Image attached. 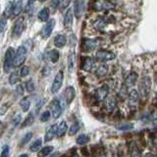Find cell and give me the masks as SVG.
I'll return each instance as SVG.
<instances>
[{
    "instance_id": "1",
    "label": "cell",
    "mask_w": 157,
    "mask_h": 157,
    "mask_svg": "<svg viewBox=\"0 0 157 157\" xmlns=\"http://www.w3.org/2000/svg\"><path fill=\"white\" fill-rule=\"evenodd\" d=\"M91 27L100 33H110L117 31V20L113 15L96 16L90 21Z\"/></svg>"
},
{
    "instance_id": "2",
    "label": "cell",
    "mask_w": 157,
    "mask_h": 157,
    "mask_svg": "<svg viewBox=\"0 0 157 157\" xmlns=\"http://www.w3.org/2000/svg\"><path fill=\"white\" fill-rule=\"evenodd\" d=\"M92 9L96 12H106L115 9V5L109 0H94L92 3Z\"/></svg>"
},
{
    "instance_id": "3",
    "label": "cell",
    "mask_w": 157,
    "mask_h": 157,
    "mask_svg": "<svg viewBox=\"0 0 157 157\" xmlns=\"http://www.w3.org/2000/svg\"><path fill=\"white\" fill-rule=\"evenodd\" d=\"M151 90V78L148 76H144L141 78L139 83V91L141 97L146 98L149 95Z\"/></svg>"
},
{
    "instance_id": "4",
    "label": "cell",
    "mask_w": 157,
    "mask_h": 157,
    "mask_svg": "<svg viewBox=\"0 0 157 157\" xmlns=\"http://www.w3.org/2000/svg\"><path fill=\"white\" fill-rule=\"evenodd\" d=\"M15 50L10 47L7 49L6 53H5L4 56V61H3V70L5 73H8L11 68L14 66V59H15Z\"/></svg>"
},
{
    "instance_id": "5",
    "label": "cell",
    "mask_w": 157,
    "mask_h": 157,
    "mask_svg": "<svg viewBox=\"0 0 157 157\" xmlns=\"http://www.w3.org/2000/svg\"><path fill=\"white\" fill-rule=\"evenodd\" d=\"M28 56V51H27V48L25 47L24 45L19 46L16 54H15V59H14V66L15 67H20L22 66L24 62L26 61Z\"/></svg>"
},
{
    "instance_id": "6",
    "label": "cell",
    "mask_w": 157,
    "mask_h": 157,
    "mask_svg": "<svg viewBox=\"0 0 157 157\" xmlns=\"http://www.w3.org/2000/svg\"><path fill=\"white\" fill-rule=\"evenodd\" d=\"M101 41L99 39H83V41L82 42V50L86 53L91 52L99 47Z\"/></svg>"
},
{
    "instance_id": "7",
    "label": "cell",
    "mask_w": 157,
    "mask_h": 157,
    "mask_svg": "<svg viewBox=\"0 0 157 157\" xmlns=\"http://www.w3.org/2000/svg\"><path fill=\"white\" fill-rule=\"evenodd\" d=\"M116 54L107 50H98L95 54V59L99 62H108L115 59Z\"/></svg>"
},
{
    "instance_id": "8",
    "label": "cell",
    "mask_w": 157,
    "mask_h": 157,
    "mask_svg": "<svg viewBox=\"0 0 157 157\" xmlns=\"http://www.w3.org/2000/svg\"><path fill=\"white\" fill-rule=\"evenodd\" d=\"M63 80H64V73H63V71H59L56 74V76L54 78L53 82H52V86H51L52 93H56L59 91V90H60L62 86Z\"/></svg>"
},
{
    "instance_id": "9",
    "label": "cell",
    "mask_w": 157,
    "mask_h": 157,
    "mask_svg": "<svg viewBox=\"0 0 157 157\" xmlns=\"http://www.w3.org/2000/svg\"><path fill=\"white\" fill-rule=\"evenodd\" d=\"M108 94H109V86H108L107 85H103L96 90L95 98L98 102H102L106 99Z\"/></svg>"
},
{
    "instance_id": "10",
    "label": "cell",
    "mask_w": 157,
    "mask_h": 157,
    "mask_svg": "<svg viewBox=\"0 0 157 157\" xmlns=\"http://www.w3.org/2000/svg\"><path fill=\"white\" fill-rule=\"evenodd\" d=\"M86 7V1L85 0H76L74 3V14L77 19H80L82 16L83 10Z\"/></svg>"
},
{
    "instance_id": "11",
    "label": "cell",
    "mask_w": 157,
    "mask_h": 157,
    "mask_svg": "<svg viewBox=\"0 0 157 157\" xmlns=\"http://www.w3.org/2000/svg\"><path fill=\"white\" fill-rule=\"evenodd\" d=\"M25 20L23 17L19 18L16 23L14 24V27H13V36L15 37H19L22 34L23 31H24V28H25Z\"/></svg>"
},
{
    "instance_id": "12",
    "label": "cell",
    "mask_w": 157,
    "mask_h": 157,
    "mask_svg": "<svg viewBox=\"0 0 157 157\" xmlns=\"http://www.w3.org/2000/svg\"><path fill=\"white\" fill-rule=\"evenodd\" d=\"M95 67V61L93 60L90 57H86L82 59V64H81V68L82 70L86 71V72H91Z\"/></svg>"
},
{
    "instance_id": "13",
    "label": "cell",
    "mask_w": 157,
    "mask_h": 157,
    "mask_svg": "<svg viewBox=\"0 0 157 157\" xmlns=\"http://www.w3.org/2000/svg\"><path fill=\"white\" fill-rule=\"evenodd\" d=\"M55 24H56V22H55V20H54V19L49 20V21L47 22V24L44 26L43 31H42L43 38L46 39V38H48L49 36H51V33L53 32V29H54V27H55Z\"/></svg>"
},
{
    "instance_id": "14",
    "label": "cell",
    "mask_w": 157,
    "mask_h": 157,
    "mask_svg": "<svg viewBox=\"0 0 157 157\" xmlns=\"http://www.w3.org/2000/svg\"><path fill=\"white\" fill-rule=\"evenodd\" d=\"M140 100V92L136 90H132L128 95V102L130 107H135Z\"/></svg>"
},
{
    "instance_id": "15",
    "label": "cell",
    "mask_w": 157,
    "mask_h": 157,
    "mask_svg": "<svg viewBox=\"0 0 157 157\" xmlns=\"http://www.w3.org/2000/svg\"><path fill=\"white\" fill-rule=\"evenodd\" d=\"M51 109H52V116H53V118H54V119H58V118L60 117L61 114H62V105H61L60 101H59L58 99L54 100L53 103H52Z\"/></svg>"
},
{
    "instance_id": "16",
    "label": "cell",
    "mask_w": 157,
    "mask_h": 157,
    "mask_svg": "<svg viewBox=\"0 0 157 157\" xmlns=\"http://www.w3.org/2000/svg\"><path fill=\"white\" fill-rule=\"evenodd\" d=\"M73 16H74V10L72 8H68L65 13V16H64V26H65V28L72 27Z\"/></svg>"
},
{
    "instance_id": "17",
    "label": "cell",
    "mask_w": 157,
    "mask_h": 157,
    "mask_svg": "<svg viewBox=\"0 0 157 157\" xmlns=\"http://www.w3.org/2000/svg\"><path fill=\"white\" fill-rule=\"evenodd\" d=\"M57 129L58 126L57 125H52L50 128L48 129V131L46 132L45 136H44V141H50L54 139V136H57Z\"/></svg>"
},
{
    "instance_id": "18",
    "label": "cell",
    "mask_w": 157,
    "mask_h": 157,
    "mask_svg": "<svg viewBox=\"0 0 157 157\" xmlns=\"http://www.w3.org/2000/svg\"><path fill=\"white\" fill-rule=\"evenodd\" d=\"M75 95H76L75 88L73 86H68L65 90V93H64V96H65L67 104H70V103L73 101V99L75 98Z\"/></svg>"
},
{
    "instance_id": "19",
    "label": "cell",
    "mask_w": 157,
    "mask_h": 157,
    "mask_svg": "<svg viewBox=\"0 0 157 157\" xmlns=\"http://www.w3.org/2000/svg\"><path fill=\"white\" fill-rule=\"evenodd\" d=\"M137 78H139V76H137V74L136 72H131L129 75L127 76L126 80H125V85L128 86V87H131L135 85V83L137 81Z\"/></svg>"
},
{
    "instance_id": "20",
    "label": "cell",
    "mask_w": 157,
    "mask_h": 157,
    "mask_svg": "<svg viewBox=\"0 0 157 157\" xmlns=\"http://www.w3.org/2000/svg\"><path fill=\"white\" fill-rule=\"evenodd\" d=\"M67 44V37L64 34H58V36L54 38V45L57 48H63Z\"/></svg>"
},
{
    "instance_id": "21",
    "label": "cell",
    "mask_w": 157,
    "mask_h": 157,
    "mask_svg": "<svg viewBox=\"0 0 157 157\" xmlns=\"http://www.w3.org/2000/svg\"><path fill=\"white\" fill-rule=\"evenodd\" d=\"M108 70H109V68H108L106 64H101V65L97 67L96 71H95V75L98 78H103L108 74Z\"/></svg>"
},
{
    "instance_id": "22",
    "label": "cell",
    "mask_w": 157,
    "mask_h": 157,
    "mask_svg": "<svg viewBox=\"0 0 157 157\" xmlns=\"http://www.w3.org/2000/svg\"><path fill=\"white\" fill-rule=\"evenodd\" d=\"M49 9L48 8H42L38 13V20L40 22H48L49 19Z\"/></svg>"
},
{
    "instance_id": "23",
    "label": "cell",
    "mask_w": 157,
    "mask_h": 157,
    "mask_svg": "<svg viewBox=\"0 0 157 157\" xmlns=\"http://www.w3.org/2000/svg\"><path fill=\"white\" fill-rule=\"evenodd\" d=\"M20 106H21L22 110L24 112H28L29 110V107H31V100H29V97L24 96L21 99V101H20Z\"/></svg>"
},
{
    "instance_id": "24",
    "label": "cell",
    "mask_w": 157,
    "mask_h": 157,
    "mask_svg": "<svg viewBox=\"0 0 157 157\" xmlns=\"http://www.w3.org/2000/svg\"><path fill=\"white\" fill-rule=\"evenodd\" d=\"M68 130V126H67V123L65 121H62L60 124L58 125V129H57V136L58 137H61L64 135L66 134V132Z\"/></svg>"
},
{
    "instance_id": "25",
    "label": "cell",
    "mask_w": 157,
    "mask_h": 157,
    "mask_svg": "<svg viewBox=\"0 0 157 157\" xmlns=\"http://www.w3.org/2000/svg\"><path fill=\"white\" fill-rule=\"evenodd\" d=\"M53 150V146L48 145V146H44L42 148L37 152V157H46L49 155Z\"/></svg>"
},
{
    "instance_id": "26",
    "label": "cell",
    "mask_w": 157,
    "mask_h": 157,
    "mask_svg": "<svg viewBox=\"0 0 157 157\" xmlns=\"http://www.w3.org/2000/svg\"><path fill=\"white\" fill-rule=\"evenodd\" d=\"M130 153L132 157H140L141 153H140V150L139 149L137 145L135 144V142H132L130 144Z\"/></svg>"
},
{
    "instance_id": "27",
    "label": "cell",
    "mask_w": 157,
    "mask_h": 157,
    "mask_svg": "<svg viewBox=\"0 0 157 157\" xmlns=\"http://www.w3.org/2000/svg\"><path fill=\"white\" fill-rule=\"evenodd\" d=\"M23 0H18L16 3L13 5V15L14 16H18L23 10Z\"/></svg>"
},
{
    "instance_id": "28",
    "label": "cell",
    "mask_w": 157,
    "mask_h": 157,
    "mask_svg": "<svg viewBox=\"0 0 157 157\" xmlns=\"http://www.w3.org/2000/svg\"><path fill=\"white\" fill-rule=\"evenodd\" d=\"M116 106H117V100L115 99V97L111 96V97L108 98V99H107V102H106L107 110H108V111H110V112H112V111L116 108Z\"/></svg>"
},
{
    "instance_id": "29",
    "label": "cell",
    "mask_w": 157,
    "mask_h": 157,
    "mask_svg": "<svg viewBox=\"0 0 157 157\" xmlns=\"http://www.w3.org/2000/svg\"><path fill=\"white\" fill-rule=\"evenodd\" d=\"M41 145H42V140L40 139H37L36 141H33V144L29 146V150L32 152H36L41 149Z\"/></svg>"
},
{
    "instance_id": "30",
    "label": "cell",
    "mask_w": 157,
    "mask_h": 157,
    "mask_svg": "<svg viewBox=\"0 0 157 157\" xmlns=\"http://www.w3.org/2000/svg\"><path fill=\"white\" fill-rule=\"evenodd\" d=\"M116 129L120 131H130L132 129H134V125L131 124V123H124V124L117 125Z\"/></svg>"
},
{
    "instance_id": "31",
    "label": "cell",
    "mask_w": 157,
    "mask_h": 157,
    "mask_svg": "<svg viewBox=\"0 0 157 157\" xmlns=\"http://www.w3.org/2000/svg\"><path fill=\"white\" fill-rule=\"evenodd\" d=\"M77 144H80V145H83V144H86L88 141H90V137H88L86 135H80L77 137Z\"/></svg>"
},
{
    "instance_id": "32",
    "label": "cell",
    "mask_w": 157,
    "mask_h": 157,
    "mask_svg": "<svg viewBox=\"0 0 157 157\" xmlns=\"http://www.w3.org/2000/svg\"><path fill=\"white\" fill-rule=\"evenodd\" d=\"M59 57H60V54H59V51H58V50H55V49H53V50H51L50 53H49V58H50V60H51L52 63H56V62H58Z\"/></svg>"
},
{
    "instance_id": "33",
    "label": "cell",
    "mask_w": 157,
    "mask_h": 157,
    "mask_svg": "<svg viewBox=\"0 0 157 157\" xmlns=\"http://www.w3.org/2000/svg\"><path fill=\"white\" fill-rule=\"evenodd\" d=\"M33 121H34V116H33V114H29L28 117L24 120L23 124H22V128H26V127L31 126L33 123Z\"/></svg>"
},
{
    "instance_id": "34",
    "label": "cell",
    "mask_w": 157,
    "mask_h": 157,
    "mask_svg": "<svg viewBox=\"0 0 157 157\" xmlns=\"http://www.w3.org/2000/svg\"><path fill=\"white\" fill-rule=\"evenodd\" d=\"M119 97L121 98V99H125V98L129 95V92H128V86L125 85H123L122 86V87L120 88V91H119Z\"/></svg>"
},
{
    "instance_id": "35",
    "label": "cell",
    "mask_w": 157,
    "mask_h": 157,
    "mask_svg": "<svg viewBox=\"0 0 157 157\" xmlns=\"http://www.w3.org/2000/svg\"><path fill=\"white\" fill-rule=\"evenodd\" d=\"M80 130V124L78 123H75V124H73L70 129H69V136H74L76 135L77 132Z\"/></svg>"
},
{
    "instance_id": "36",
    "label": "cell",
    "mask_w": 157,
    "mask_h": 157,
    "mask_svg": "<svg viewBox=\"0 0 157 157\" xmlns=\"http://www.w3.org/2000/svg\"><path fill=\"white\" fill-rule=\"evenodd\" d=\"M19 82V75L17 72H13L9 77V82L10 85H16Z\"/></svg>"
},
{
    "instance_id": "37",
    "label": "cell",
    "mask_w": 157,
    "mask_h": 157,
    "mask_svg": "<svg viewBox=\"0 0 157 157\" xmlns=\"http://www.w3.org/2000/svg\"><path fill=\"white\" fill-rule=\"evenodd\" d=\"M9 153H10V146L8 144H4L2 146L1 154H0V157H8Z\"/></svg>"
},
{
    "instance_id": "38",
    "label": "cell",
    "mask_w": 157,
    "mask_h": 157,
    "mask_svg": "<svg viewBox=\"0 0 157 157\" xmlns=\"http://www.w3.org/2000/svg\"><path fill=\"white\" fill-rule=\"evenodd\" d=\"M26 88H27V90L29 92H33L34 91V90H36V86H34V82L33 80H29L26 83Z\"/></svg>"
},
{
    "instance_id": "39",
    "label": "cell",
    "mask_w": 157,
    "mask_h": 157,
    "mask_svg": "<svg viewBox=\"0 0 157 157\" xmlns=\"http://www.w3.org/2000/svg\"><path fill=\"white\" fill-rule=\"evenodd\" d=\"M50 117H51V113L50 111H44L42 114L40 115V121L41 122H47L49 119H50Z\"/></svg>"
},
{
    "instance_id": "40",
    "label": "cell",
    "mask_w": 157,
    "mask_h": 157,
    "mask_svg": "<svg viewBox=\"0 0 157 157\" xmlns=\"http://www.w3.org/2000/svg\"><path fill=\"white\" fill-rule=\"evenodd\" d=\"M32 137H33V132H27V134L25 135V136H24V137H23V140H22V144H28V142L32 140Z\"/></svg>"
},
{
    "instance_id": "41",
    "label": "cell",
    "mask_w": 157,
    "mask_h": 157,
    "mask_svg": "<svg viewBox=\"0 0 157 157\" xmlns=\"http://www.w3.org/2000/svg\"><path fill=\"white\" fill-rule=\"evenodd\" d=\"M13 5L12 3H9L8 4V6L6 7V10H5V12H4V16L8 18L10 17V15H11V13H13Z\"/></svg>"
},
{
    "instance_id": "42",
    "label": "cell",
    "mask_w": 157,
    "mask_h": 157,
    "mask_svg": "<svg viewBox=\"0 0 157 157\" xmlns=\"http://www.w3.org/2000/svg\"><path fill=\"white\" fill-rule=\"evenodd\" d=\"M21 120H22V116L21 114H17L16 116L14 117V119L12 120V125L14 127H17L20 123H21Z\"/></svg>"
},
{
    "instance_id": "43",
    "label": "cell",
    "mask_w": 157,
    "mask_h": 157,
    "mask_svg": "<svg viewBox=\"0 0 157 157\" xmlns=\"http://www.w3.org/2000/svg\"><path fill=\"white\" fill-rule=\"evenodd\" d=\"M29 74V67L27 66H24L22 69H21V71H20V75H21V77L25 78V77H27L28 75Z\"/></svg>"
},
{
    "instance_id": "44",
    "label": "cell",
    "mask_w": 157,
    "mask_h": 157,
    "mask_svg": "<svg viewBox=\"0 0 157 157\" xmlns=\"http://www.w3.org/2000/svg\"><path fill=\"white\" fill-rule=\"evenodd\" d=\"M6 17L4 16H2V18H1V26H0V31H1V33H3V31H4V29H5V26H6Z\"/></svg>"
},
{
    "instance_id": "45",
    "label": "cell",
    "mask_w": 157,
    "mask_h": 157,
    "mask_svg": "<svg viewBox=\"0 0 157 157\" xmlns=\"http://www.w3.org/2000/svg\"><path fill=\"white\" fill-rule=\"evenodd\" d=\"M61 5V0H52L51 1V7L56 9Z\"/></svg>"
},
{
    "instance_id": "46",
    "label": "cell",
    "mask_w": 157,
    "mask_h": 157,
    "mask_svg": "<svg viewBox=\"0 0 157 157\" xmlns=\"http://www.w3.org/2000/svg\"><path fill=\"white\" fill-rule=\"evenodd\" d=\"M70 1L71 0H61V5H60V7L62 8V9H65L68 5H69V3H70Z\"/></svg>"
},
{
    "instance_id": "47",
    "label": "cell",
    "mask_w": 157,
    "mask_h": 157,
    "mask_svg": "<svg viewBox=\"0 0 157 157\" xmlns=\"http://www.w3.org/2000/svg\"><path fill=\"white\" fill-rule=\"evenodd\" d=\"M17 91H18V94H20V95L24 94V88H23V86H22L21 85L18 86V87H17Z\"/></svg>"
},
{
    "instance_id": "48",
    "label": "cell",
    "mask_w": 157,
    "mask_h": 157,
    "mask_svg": "<svg viewBox=\"0 0 157 157\" xmlns=\"http://www.w3.org/2000/svg\"><path fill=\"white\" fill-rule=\"evenodd\" d=\"M42 104H43V102L40 100V101H38L37 103H36V112H38V110L40 109L41 108V106H42Z\"/></svg>"
},
{
    "instance_id": "49",
    "label": "cell",
    "mask_w": 157,
    "mask_h": 157,
    "mask_svg": "<svg viewBox=\"0 0 157 157\" xmlns=\"http://www.w3.org/2000/svg\"><path fill=\"white\" fill-rule=\"evenodd\" d=\"M144 157H154V155L152 153H147V154L144 155Z\"/></svg>"
},
{
    "instance_id": "50",
    "label": "cell",
    "mask_w": 157,
    "mask_h": 157,
    "mask_svg": "<svg viewBox=\"0 0 157 157\" xmlns=\"http://www.w3.org/2000/svg\"><path fill=\"white\" fill-rule=\"evenodd\" d=\"M34 2V0H29V2H28V6H31V4H33Z\"/></svg>"
},
{
    "instance_id": "51",
    "label": "cell",
    "mask_w": 157,
    "mask_h": 157,
    "mask_svg": "<svg viewBox=\"0 0 157 157\" xmlns=\"http://www.w3.org/2000/svg\"><path fill=\"white\" fill-rule=\"evenodd\" d=\"M99 157H108V156H107L105 153H102V154H100V155H99Z\"/></svg>"
},
{
    "instance_id": "52",
    "label": "cell",
    "mask_w": 157,
    "mask_h": 157,
    "mask_svg": "<svg viewBox=\"0 0 157 157\" xmlns=\"http://www.w3.org/2000/svg\"><path fill=\"white\" fill-rule=\"evenodd\" d=\"M19 157H29V156H28V154H21Z\"/></svg>"
},
{
    "instance_id": "53",
    "label": "cell",
    "mask_w": 157,
    "mask_h": 157,
    "mask_svg": "<svg viewBox=\"0 0 157 157\" xmlns=\"http://www.w3.org/2000/svg\"><path fill=\"white\" fill-rule=\"evenodd\" d=\"M153 124H154V126H156V127H157V119H156V120H154Z\"/></svg>"
},
{
    "instance_id": "54",
    "label": "cell",
    "mask_w": 157,
    "mask_h": 157,
    "mask_svg": "<svg viewBox=\"0 0 157 157\" xmlns=\"http://www.w3.org/2000/svg\"><path fill=\"white\" fill-rule=\"evenodd\" d=\"M155 81H156V83H157V73H156V75H155Z\"/></svg>"
},
{
    "instance_id": "55",
    "label": "cell",
    "mask_w": 157,
    "mask_h": 157,
    "mask_svg": "<svg viewBox=\"0 0 157 157\" xmlns=\"http://www.w3.org/2000/svg\"><path fill=\"white\" fill-rule=\"evenodd\" d=\"M39 1H40V2H45L46 0H39Z\"/></svg>"
},
{
    "instance_id": "56",
    "label": "cell",
    "mask_w": 157,
    "mask_h": 157,
    "mask_svg": "<svg viewBox=\"0 0 157 157\" xmlns=\"http://www.w3.org/2000/svg\"><path fill=\"white\" fill-rule=\"evenodd\" d=\"M74 157H80V156H78V155H75V156H74Z\"/></svg>"
},
{
    "instance_id": "57",
    "label": "cell",
    "mask_w": 157,
    "mask_h": 157,
    "mask_svg": "<svg viewBox=\"0 0 157 157\" xmlns=\"http://www.w3.org/2000/svg\"><path fill=\"white\" fill-rule=\"evenodd\" d=\"M156 100H157V94H156Z\"/></svg>"
}]
</instances>
